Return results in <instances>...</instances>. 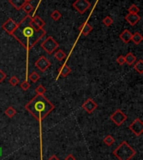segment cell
<instances>
[{
    "mask_svg": "<svg viewBox=\"0 0 143 160\" xmlns=\"http://www.w3.org/2000/svg\"><path fill=\"white\" fill-rule=\"evenodd\" d=\"M46 31L44 29H40L33 21V18L27 14L18 23L16 29L12 35L23 45L27 50V53L36 45L37 42L45 35Z\"/></svg>",
    "mask_w": 143,
    "mask_h": 160,
    "instance_id": "cell-1",
    "label": "cell"
},
{
    "mask_svg": "<svg viewBox=\"0 0 143 160\" xmlns=\"http://www.w3.org/2000/svg\"><path fill=\"white\" fill-rule=\"evenodd\" d=\"M54 106L50 101L44 95L39 94H37L25 105V109L40 122V125L42 120L49 115L54 110Z\"/></svg>",
    "mask_w": 143,
    "mask_h": 160,
    "instance_id": "cell-2",
    "label": "cell"
},
{
    "mask_svg": "<svg viewBox=\"0 0 143 160\" xmlns=\"http://www.w3.org/2000/svg\"><path fill=\"white\" fill-rule=\"evenodd\" d=\"M113 154L119 160H131L136 154V150L126 141H123L113 151Z\"/></svg>",
    "mask_w": 143,
    "mask_h": 160,
    "instance_id": "cell-3",
    "label": "cell"
},
{
    "mask_svg": "<svg viewBox=\"0 0 143 160\" xmlns=\"http://www.w3.org/2000/svg\"><path fill=\"white\" fill-rule=\"evenodd\" d=\"M41 47L42 49H45V52H47L49 55H51L59 47V43L52 36H49L41 43Z\"/></svg>",
    "mask_w": 143,
    "mask_h": 160,
    "instance_id": "cell-4",
    "label": "cell"
},
{
    "mask_svg": "<svg viewBox=\"0 0 143 160\" xmlns=\"http://www.w3.org/2000/svg\"><path fill=\"white\" fill-rule=\"evenodd\" d=\"M90 3L88 0H76L73 3V7L79 13L83 14L90 8Z\"/></svg>",
    "mask_w": 143,
    "mask_h": 160,
    "instance_id": "cell-5",
    "label": "cell"
},
{
    "mask_svg": "<svg viewBox=\"0 0 143 160\" xmlns=\"http://www.w3.org/2000/svg\"><path fill=\"white\" fill-rule=\"evenodd\" d=\"M111 120L116 125V126H121L124 122H125L126 119H127V116L125 115L123 111L120 110V109H117L111 116H110Z\"/></svg>",
    "mask_w": 143,
    "mask_h": 160,
    "instance_id": "cell-6",
    "label": "cell"
},
{
    "mask_svg": "<svg viewBox=\"0 0 143 160\" xmlns=\"http://www.w3.org/2000/svg\"><path fill=\"white\" fill-rule=\"evenodd\" d=\"M129 129L136 135V136H141L143 133V122L140 118L135 119L131 124L129 125Z\"/></svg>",
    "mask_w": 143,
    "mask_h": 160,
    "instance_id": "cell-7",
    "label": "cell"
},
{
    "mask_svg": "<svg viewBox=\"0 0 143 160\" xmlns=\"http://www.w3.org/2000/svg\"><path fill=\"white\" fill-rule=\"evenodd\" d=\"M34 65H35V66L37 67L40 71H42V72H45V71L51 66V63H50V61H49V60L45 57V56L42 55V56H40V57L36 60Z\"/></svg>",
    "mask_w": 143,
    "mask_h": 160,
    "instance_id": "cell-8",
    "label": "cell"
},
{
    "mask_svg": "<svg viewBox=\"0 0 143 160\" xmlns=\"http://www.w3.org/2000/svg\"><path fill=\"white\" fill-rule=\"evenodd\" d=\"M17 25H18V24H16V22L14 21L13 18H9L4 24H3L2 29L7 32L8 34H9V35H12V34H13L14 30L16 29Z\"/></svg>",
    "mask_w": 143,
    "mask_h": 160,
    "instance_id": "cell-9",
    "label": "cell"
},
{
    "mask_svg": "<svg viewBox=\"0 0 143 160\" xmlns=\"http://www.w3.org/2000/svg\"><path fill=\"white\" fill-rule=\"evenodd\" d=\"M97 107H98V105L96 104V102H95L93 99H90V98L88 99V100H86L85 102L83 103V105H82L83 109L85 110L89 114L92 113L97 108Z\"/></svg>",
    "mask_w": 143,
    "mask_h": 160,
    "instance_id": "cell-10",
    "label": "cell"
},
{
    "mask_svg": "<svg viewBox=\"0 0 143 160\" xmlns=\"http://www.w3.org/2000/svg\"><path fill=\"white\" fill-rule=\"evenodd\" d=\"M125 18L131 26L136 25L141 20V17L138 13H128L127 15H125Z\"/></svg>",
    "mask_w": 143,
    "mask_h": 160,
    "instance_id": "cell-11",
    "label": "cell"
},
{
    "mask_svg": "<svg viewBox=\"0 0 143 160\" xmlns=\"http://www.w3.org/2000/svg\"><path fill=\"white\" fill-rule=\"evenodd\" d=\"M93 30V27L91 26L88 22L83 23L81 26L79 27V31L81 32V35L84 36H87L90 32Z\"/></svg>",
    "mask_w": 143,
    "mask_h": 160,
    "instance_id": "cell-12",
    "label": "cell"
},
{
    "mask_svg": "<svg viewBox=\"0 0 143 160\" xmlns=\"http://www.w3.org/2000/svg\"><path fill=\"white\" fill-rule=\"evenodd\" d=\"M58 72L60 76L66 77V76H68L71 73V69H70V67L67 64H64L63 66H61L59 68Z\"/></svg>",
    "mask_w": 143,
    "mask_h": 160,
    "instance_id": "cell-13",
    "label": "cell"
},
{
    "mask_svg": "<svg viewBox=\"0 0 143 160\" xmlns=\"http://www.w3.org/2000/svg\"><path fill=\"white\" fill-rule=\"evenodd\" d=\"M131 36H132V34H131L128 29H125V30L119 35V38L121 39V40L123 43L128 44L130 41L131 40Z\"/></svg>",
    "mask_w": 143,
    "mask_h": 160,
    "instance_id": "cell-14",
    "label": "cell"
},
{
    "mask_svg": "<svg viewBox=\"0 0 143 160\" xmlns=\"http://www.w3.org/2000/svg\"><path fill=\"white\" fill-rule=\"evenodd\" d=\"M9 4L14 7L16 10H20L22 9L23 6L25 3H27L25 0H9Z\"/></svg>",
    "mask_w": 143,
    "mask_h": 160,
    "instance_id": "cell-15",
    "label": "cell"
},
{
    "mask_svg": "<svg viewBox=\"0 0 143 160\" xmlns=\"http://www.w3.org/2000/svg\"><path fill=\"white\" fill-rule=\"evenodd\" d=\"M124 57H125V62L128 66H131V65H133L136 61V57L131 52H129V53L126 54Z\"/></svg>",
    "mask_w": 143,
    "mask_h": 160,
    "instance_id": "cell-16",
    "label": "cell"
},
{
    "mask_svg": "<svg viewBox=\"0 0 143 160\" xmlns=\"http://www.w3.org/2000/svg\"><path fill=\"white\" fill-rule=\"evenodd\" d=\"M33 18V21L35 24L40 29H44V27L45 25V22L42 19V18L39 16V15H34V17H32Z\"/></svg>",
    "mask_w": 143,
    "mask_h": 160,
    "instance_id": "cell-17",
    "label": "cell"
},
{
    "mask_svg": "<svg viewBox=\"0 0 143 160\" xmlns=\"http://www.w3.org/2000/svg\"><path fill=\"white\" fill-rule=\"evenodd\" d=\"M131 40L133 41L134 44H136V45H139V44L143 40V37L139 32H136L135 34H132Z\"/></svg>",
    "mask_w": 143,
    "mask_h": 160,
    "instance_id": "cell-18",
    "label": "cell"
},
{
    "mask_svg": "<svg viewBox=\"0 0 143 160\" xmlns=\"http://www.w3.org/2000/svg\"><path fill=\"white\" fill-rule=\"evenodd\" d=\"M54 58L59 60V61H62L64 59L66 58V54L63 51L62 49H58L55 53H54Z\"/></svg>",
    "mask_w": 143,
    "mask_h": 160,
    "instance_id": "cell-19",
    "label": "cell"
},
{
    "mask_svg": "<svg viewBox=\"0 0 143 160\" xmlns=\"http://www.w3.org/2000/svg\"><path fill=\"white\" fill-rule=\"evenodd\" d=\"M135 71H137L140 75H142L143 73V60H139L138 61H136V63L135 64L134 66Z\"/></svg>",
    "mask_w": 143,
    "mask_h": 160,
    "instance_id": "cell-20",
    "label": "cell"
},
{
    "mask_svg": "<svg viewBox=\"0 0 143 160\" xmlns=\"http://www.w3.org/2000/svg\"><path fill=\"white\" fill-rule=\"evenodd\" d=\"M5 115L7 116L9 118H12V117H14V116L16 115V113H17V111L16 110L14 109L13 107H9L4 111Z\"/></svg>",
    "mask_w": 143,
    "mask_h": 160,
    "instance_id": "cell-21",
    "label": "cell"
},
{
    "mask_svg": "<svg viewBox=\"0 0 143 160\" xmlns=\"http://www.w3.org/2000/svg\"><path fill=\"white\" fill-rule=\"evenodd\" d=\"M103 142H105V144H106L107 146H111L115 142V138H113L111 135H107L103 139Z\"/></svg>",
    "mask_w": 143,
    "mask_h": 160,
    "instance_id": "cell-22",
    "label": "cell"
},
{
    "mask_svg": "<svg viewBox=\"0 0 143 160\" xmlns=\"http://www.w3.org/2000/svg\"><path fill=\"white\" fill-rule=\"evenodd\" d=\"M29 80H31L32 82H34V83H35L37 82L38 80L40 79V74H38L36 71H33L31 74L29 75Z\"/></svg>",
    "mask_w": 143,
    "mask_h": 160,
    "instance_id": "cell-23",
    "label": "cell"
},
{
    "mask_svg": "<svg viewBox=\"0 0 143 160\" xmlns=\"http://www.w3.org/2000/svg\"><path fill=\"white\" fill-rule=\"evenodd\" d=\"M22 9H23V11L25 12L28 14H29V13H31L32 11H33V9H34V6L30 4V3H25L24 5L23 6Z\"/></svg>",
    "mask_w": 143,
    "mask_h": 160,
    "instance_id": "cell-24",
    "label": "cell"
},
{
    "mask_svg": "<svg viewBox=\"0 0 143 160\" xmlns=\"http://www.w3.org/2000/svg\"><path fill=\"white\" fill-rule=\"evenodd\" d=\"M50 17L53 18L54 21H58L59 19L62 17V14H61L60 12L58 11V10H54V11L52 12V13L50 14Z\"/></svg>",
    "mask_w": 143,
    "mask_h": 160,
    "instance_id": "cell-25",
    "label": "cell"
},
{
    "mask_svg": "<svg viewBox=\"0 0 143 160\" xmlns=\"http://www.w3.org/2000/svg\"><path fill=\"white\" fill-rule=\"evenodd\" d=\"M102 23L103 24H105L106 27H110L113 24V18L111 17H110V16H106V17L104 18V19L102 20Z\"/></svg>",
    "mask_w": 143,
    "mask_h": 160,
    "instance_id": "cell-26",
    "label": "cell"
},
{
    "mask_svg": "<svg viewBox=\"0 0 143 160\" xmlns=\"http://www.w3.org/2000/svg\"><path fill=\"white\" fill-rule=\"evenodd\" d=\"M35 91L36 93L39 94V95H44L46 92V88L43 85H39L35 88Z\"/></svg>",
    "mask_w": 143,
    "mask_h": 160,
    "instance_id": "cell-27",
    "label": "cell"
},
{
    "mask_svg": "<svg viewBox=\"0 0 143 160\" xmlns=\"http://www.w3.org/2000/svg\"><path fill=\"white\" fill-rule=\"evenodd\" d=\"M128 13H138L140 9L136 4H131L128 8Z\"/></svg>",
    "mask_w": 143,
    "mask_h": 160,
    "instance_id": "cell-28",
    "label": "cell"
},
{
    "mask_svg": "<svg viewBox=\"0 0 143 160\" xmlns=\"http://www.w3.org/2000/svg\"><path fill=\"white\" fill-rule=\"evenodd\" d=\"M18 82H19V80H18V77L15 76H12L9 80V84L11 85L12 86H16L18 84Z\"/></svg>",
    "mask_w": 143,
    "mask_h": 160,
    "instance_id": "cell-29",
    "label": "cell"
},
{
    "mask_svg": "<svg viewBox=\"0 0 143 160\" xmlns=\"http://www.w3.org/2000/svg\"><path fill=\"white\" fill-rule=\"evenodd\" d=\"M20 87H21V89L23 91H28V90L29 89V87H30V84L28 82V80H24V81H23L22 83L20 84Z\"/></svg>",
    "mask_w": 143,
    "mask_h": 160,
    "instance_id": "cell-30",
    "label": "cell"
},
{
    "mask_svg": "<svg viewBox=\"0 0 143 160\" xmlns=\"http://www.w3.org/2000/svg\"><path fill=\"white\" fill-rule=\"evenodd\" d=\"M116 62L118 63L120 66H123L125 64V57L124 55H119L117 59H116Z\"/></svg>",
    "mask_w": 143,
    "mask_h": 160,
    "instance_id": "cell-31",
    "label": "cell"
},
{
    "mask_svg": "<svg viewBox=\"0 0 143 160\" xmlns=\"http://www.w3.org/2000/svg\"><path fill=\"white\" fill-rule=\"evenodd\" d=\"M6 76H7V75H6V73H5L4 71L0 70V83L3 82V81L5 80Z\"/></svg>",
    "mask_w": 143,
    "mask_h": 160,
    "instance_id": "cell-32",
    "label": "cell"
},
{
    "mask_svg": "<svg viewBox=\"0 0 143 160\" xmlns=\"http://www.w3.org/2000/svg\"><path fill=\"white\" fill-rule=\"evenodd\" d=\"M65 160H76V158H75V156L73 155V154H68Z\"/></svg>",
    "mask_w": 143,
    "mask_h": 160,
    "instance_id": "cell-33",
    "label": "cell"
},
{
    "mask_svg": "<svg viewBox=\"0 0 143 160\" xmlns=\"http://www.w3.org/2000/svg\"><path fill=\"white\" fill-rule=\"evenodd\" d=\"M49 160H59V159L56 155H52Z\"/></svg>",
    "mask_w": 143,
    "mask_h": 160,
    "instance_id": "cell-34",
    "label": "cell"
},
{
    "mask_svg": "<svg viewBox=\"0 0 143 160\" xmlns=\"http://www.w3.org/2000/svg\"><path fill=\"white\" fill-rule=\"evenodd\" d=\"M25 1H26L27 3H29V2H30V1H32V0H25Z\"/></svg>",
    "mask_w": 143,
    "mask_h": 160,
    "instance_id": "cell-35",
    "label": "cell"
}]
</instances>
